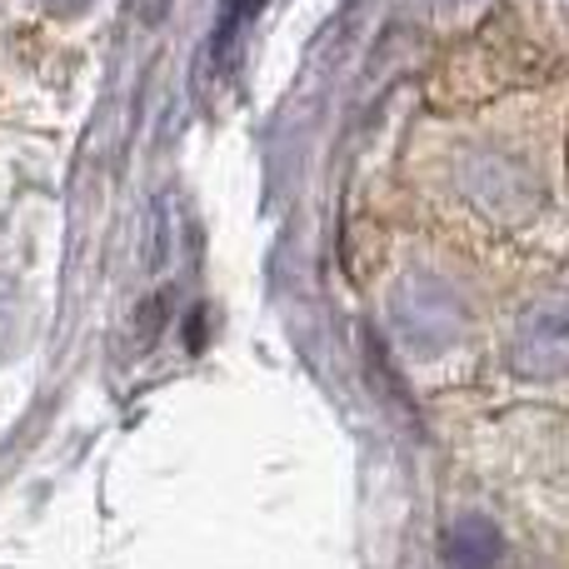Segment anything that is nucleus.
Returning <instances> with one entry per match:
<instances>
[{
    "mask_svg": "<svg viewBox=\"0 0 569 569\" xmlns=\"http://www.w3.org/2000/svg\"><path fill=\"white\" fill-rule=\"evenodd\" d=\"M550 330H540V320H530L525 325V335H520V345H515V365H520L525 375H560L565 370V310L560 305H550Z\"/></svg>",
    "mask_w": 569,
    "mask_h": 569,
    "instance_id": "nucleus-1",
    "label": "nucleus"
},
{
    "mask_svg": "<svg viewBox=\"0 0 569 569\" xmlns=\"http://www.w3.org/2000/svg\"><path fill=\"white\" fill-rule=\"evenodd\" d=\"M500 560V535L485 520H460L450 530V565L455 569H495Z\"/></svg>",
    "mask_w": 569,
    "mask_h": 569,
    "instance_id": "nucleus-2",
    "label": "nucleus"
},
{
    "mask_svg": "<svg viewBox=\"0 0 569 569\" xmlns=\"http://www.w3.org/2000/svg\"><path fill=\"white\" fill-rule=\"evenodd\" d=\"M10 335H16V295H10V284L0 280V350L10 345Z\"/></svg>",
    "mask_w": 569,
    "mask_h": 569,
    "instance_id": "nucleus-3",
    "label": "nucleus"
},
{
    "mask_svg": "<svg viewBox=\"0 0 569 569\" xmlns=\"http://www.w3.org/2000/svg\"><path fill=\"white\" fill-rule=\"evenodd\" d=\"M46 6H50V10H80L86 0H46Z\"/></svg>",
    "mask_w": 569,
    "mask_h": 569,
    "instance_id": "nucleus-4",
    "label": "nucleus"
}]
</instances>
